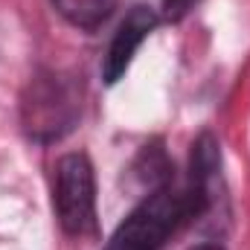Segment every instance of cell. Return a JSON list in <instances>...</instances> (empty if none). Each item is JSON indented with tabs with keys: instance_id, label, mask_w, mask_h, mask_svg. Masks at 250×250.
<instances>
[{
	"instance_id": "6da1fadb",
	"label": "cell",
	"mask_w": 250,
	"mask_h": 250,
	"mask_svg": "<svg viewBox=\"0 0 250 250\" xmlns=\"http://www.w3.org/2000/svg\"><path fill=\"white\" fill-rule=\"evenodd\" d=\"M201 201L204 195L195 189L187 195L172 189H157L117 227L105 250H160L175 233V227L198 209Z\"/></svg>"
},
{
	"instance_id": "5b68a950",
	"label": "cell",
	"mask_w": 250,
	"mask_h": 250,
	"mask_svg": "<svg viewBox=\"0 0 250 250\" xmlns=\"http://www.w3.org/2000/svg\"><path fill=\"white\" fill-rule=\"evenodd\" d=\"M59 15H64L79 29H96L114 12V0H53Z\"/></svg>"
},
{
	"instance_id": "3957f363",
	"label": "cell",
	"mask_w": 250,
	"mask_h": 250,
	"mask_svg": "<svg viewBox=\"0 0 250 250\" xmlns=\"http://www.w3.org/2000/svg\"><path fill=\"white\" fill-rule=\"evenodd\" d=\"M79 114L76 87L56 73L38 76L23 96V125L38 140H53L70 131Z\"/></svg>"
},
{
	"instance_id": "8992f818",
	"label": "cell",
	"mask_w": 250,
	"mask_h": 250,
	"mask_svg": "<svg viewBox=\"0 0 250 250\" xmlns=\"http://www.w3.org/2000/svg\"><path fill=\"white\" fill-rule=\"evenodd\" d=\"M198 0H163V9H166V18L169 21H181L187 12L195 9Z\"/></svg>"
},
{
	"instance_id": "7a4b0ae2",
	"label": "cell",
	"mask_w": 250,
	"mask_h": 250,
	"mask_svg": "<svg viewBox=\"0 0 250 250\" xmlns=\"http://www.w3.org/2000/svg\"><path fill=\"white\" fill-rule=\"evenodd\" d=\"M53 204L64 233L90 236L96 230V181L84 154H64L56 163Z\"/></svg>"
},
{
	"instance_id": "277c9868",
	"label": "cell",
	"mask_w": 250,
	"mask_h": 250,
	"mask_svg": "<svg viewBox=\"0 0 250 250\" xmlns=\"http://www.w3.org/2000/svg\"><path fill=\"white\" fill-rule=\"evenodd\" d=\"M154 23H157L154 12L146 9V6H137V9H131V12L125 15V21L120 23L117 35H114V41H111V47H108V56H105V62H102V79H105L108 84L120 82L125 76V70H128L131 59H134L137 47H140V44L146 41V35L154 29Z\"/></svg>"
},
{
	"instance_id": "52a82bcc",
	"label": "cell",
	"mask_w": 250,
	"mask_h": 250,
	"mask_svg": "<svg viewBox=\"0 0 250 250\" xmlns=\"http://www.w3.org/2000/svg\"><path fill=\"white\" fill-rule=\"evenodd\" d=\"M192 250H221V248H215V245H201V248H192Z\"/></svg>"
}]
</instances>
